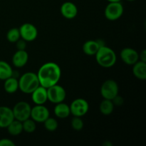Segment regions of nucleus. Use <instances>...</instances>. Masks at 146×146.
Instances as JSON below:
<instances>
[{"mask_svg": "<svg viewBox=\"0 0 146 146\" xmlns=\"http://www.w3.org/2000/svg\"><path fill=\"white\" fill-rule=\"evenodd\" d=\"M36 74L40 86L48 88L59 82L61 69L56 63L47 62L41 66Z\"/></svg>", "mask_w": 146, "mask_h": 146, "instance_id": "f257e3e1", "label": "nucleus"}, {"mask_svg": "<svg viewBox=\"0 0 146 146\" xmlns=\"http://www.w3.org/2000/svg\"><path fill=\"white\" fill-rule=\"evenodd\" d=\"M95 56L98 65L105 68L113 67L117 61V56L115 51L106 45L100 47Z\"/></svg>", "mask_w": 146, "mask_h": 146, "instance_id": "f03ea898", "label": "nucleus"}, {"mask_svg": "<svg viewBox=\"0 0 146 146\" xmlns=\"http://www.w3.org/2000/svg\"><path fill=\"white\" fill-rule=\"evenodd\" d=\"M19 78V89L24 94H31L40 86L38 76L36 73L29 71L24 73Z\"/></svg>", "mask_w": 146, "mask_h": 146, "instance_id": "7ed1b4c3", "label": "nucleus"}, {"mask_svg": "<svg viewBox=\"0 0 146 146\" xmlns=\"http://www.w3.org/2000/svg\"><path fill=\"white\" fill-rule=\"evenodd\" d=\"M123 5L121 1L108 2L104 10V16L109 21H116L123 14Z\"/></svg>", "mask_w": 146, "mask_h": 146, "instance_id": "20e7f679", "label": "nucleus"}, {"mask_svg": "<svg viewBox=\"0 0 146 146\" xmlns=\"http://www.w3.org/2000/svg\"><path fill=\"white\" fill-rule=\"evenodd\" d=\"M12 112L14 114V119L20 121H24L30 118L31 115V106L28 102L19 101L13 107Z\"/></svg>", "mask_w": 146, "mask_h": 146, "instance_id": "39448f33", "label": "nucleus"}, {"mask_svg": "<svg viewBox=\"0 0 146 146\" xmlns=\"http://www.w3.org/2000/svg\"><path fill=\"white\" fill-rule=\"evenodd\" d=\"M101 96L105 99L112 100L116 96L119 92V86L118 83L113 79H108L104 81L101 86Z\"/></svg>", "mask_w": 146, "mask_h": 146, "instance_id": "423d86ee", "label": "nucleus"}, {"mask_svg": "<svg viewBox=\"0 0 146 146\" xmlns=\"http://www.w3.org/2000/svg\"><path fill=\"white\" fill-rule=\"evenodd\" d=\"M47 96L48 101L52 104H56L65 101L66 91L64 87L57 84L47 88Z\"/></svg>", "mask_w": 146, "mask_h": 146, "instance_id": "0eeeda50", "label": "nucleus"}, {"mask_svg": "<svg viewBox=\"0 0 146 146\" xmlns=\"http://www.w3.org/2000/svg\"><path fill=\"white\" fill-rule=\"evenodd\" d=\"M71 114L73 116L83 117L88 112L89 104L84 98H78L74 99L69 106Z\"/></svg>", "mask_w": 146, "mask_h": 146, "instance_id": "6e6552de", "label": "nucleus"}, {"mask_svg": "<svg viewBox=\"0 0 146 146\" xmlns=\"http://www.w3.org/2000/svg\"><path fill=\"white\" fill-rule=\"evenodd\" d=\"M20 36L27 42H31L36 39L38 36V29L31 23H24L19 28Z\"/></svg>", "mask_w": 146, "mask_h": 146, "instance_id": "1a4fd4ad", "label": "nucleus"}, {"mask_svg": "<svg viewBox=\"0 0 146 146\" xmlns=\"http://www.w3.org/2000/svg\"><path fill=\"white\" fill-rule=\"evenodd\" d=\"M50 116V112L44 105H35L31 107L30 118L36 123H44Z\"/></svg>", "mask_w": 146, "mask_h": 146, "instance_id": "9d476101", "label": "nucleus"}, {"mask_svg": "<svg viewBox=\"0 0 146 146\" xmlns=\"http://www.w3.org/2000/svg\"><path fill=\"white\" fill-rule=\"evenodd\" d=\"M120 57L124 64L133 66L139 61V53L134 48L125 47L121 51Z\"/></svg>", "mask_w": 146, "mask_h": 146, "instance_id": "9b49d317", "label": "nucleus"}, {"mask_svg": "<svg viewBox=\"0 0 146 146\" xmlns=\"http://www.w3.org/2000/svg\"><path fill=\"white\" fill-rule=\"evenodd\" d=\"M60 11L64 18L73 19L78 15V7L71 1H66L61 4Z\"/></svg>", "mask_w": 146, "mask_h": 146, "instance_id": "f8f14e48", "label": "nucleus"}, {"mask_svg": "<svg viewBox=\"0 0 146 146\" xmlns=\"http://www.w3.org/2000/svg\"><path fill=\"white\" fill-rule=\"evenodd\" d=\"M31 99L35 105H44L48 101L47 88L39 86L31 93Z\"/></svg>", "mask_w": 146, "mask_h": 146, "instance_id": "ddd939ff", "label": "nucleus"}, {"mask_svg": "<svg viewBox=\"0 0 146 146\" xmlns=\"http://www.w3.org/2000/svg\"><path fill=\"white\" fill-rule=\"evenodd\" d=\"M29 54L26 50H17L13 55L11 61L15 68L24 67L28 63Z\"/></svg>", "mask_w": 146, "mask_h": 146, "instance_id": "4468645a", "label": "nucleus"}, {"mask_svg": "<svg viewBox=\"0 0 146 146\" xmlns=\"http://www.w3.org/2000/svg\"><path fill=\"white\" fill-rule=\"evenodd\" d=\"M14 119L11 108L8 106H0V128H6Z\"/></svg>", "mask_w": 146, "mask_h": 146, "instance_id": "2eb2a0df", "label": "nucleus"}, {"mask_svg": "<svg viewBox=\"0 0 146 146\" xmlns=\"http://www.w3.org/2000/svg\"><path fill=\"white\" fill-rule=\"evenodd\" d=\"M132 72L134 76L141 81L146 80V62L138 61L133 65Z\"/></svg>", "mask_w": 146, "mask_h": 146, "instance_id": "dca6fc26", "label": "nucleus"}, {"mask_svg": "<svg viewBox=\"0 0 146 146\" xmlns=\"http://www.w3.org/2000/svg\"><path fill=\"white\" fill-rule=\"evenodd\" d=\"M54 112L56 116L60 119H65L71 115L69 106L64 102L56 104L54 108Z\"/></svg>", "mask_w": 146, "mask_h": 146, "instance_id": "f3484780", "label": "nucleus"}, {"mask_svg": "<svg viewBox=\"0 0 146 146\" xmlns=\"http://www.w3.org/2000/svg\"><path fill=\"white\" fill-rule=\"evenodd\" d=\"M100 46L97 40H88L82 46L83 51L87 56H95Z\"/></svg>", "mask_w": 146, "mask_h": 146, "instance_id": "a211bd4d", "label": "nucleus"}, {"mask_svg": "<svg viewBox=\"0 0 146 146\" xmlns=\"http://www.w3.org/2000/svg\"><path fill=\"white\" fill-rule=\"evenodd\" d=\"M4 81V89L7 94H14L19 90L18 78L11 76Z\"/></svg>", "mask_w": 146, "mask_h": 146, "instance_id": "6ab92c4d", "label": "nucleus"}, {"mask_svg": "<svg viewBox=\"0 0 146 146\" xmlns=\"http://www.w3.org/2000/svg\"><path fill=\"white\" fill-rule=\"evenodd\" d=\"M6 128L9 133L12 136L19 135L23 132L22 122L17 119H14Z\"/></svg>", "mask_w": 146, "mask_h": 146, "instance_id": "aec40b11", "label": "nucleus"}, {"mask_svg": "<svg viewBox=\"0 0 146 146\" xmlns=\"http://www.w3.org/2000/svg\"><path fill=\"white\" fill-rule=\"evenodd\" d=\"M13 69L7 61L0 60V80L4 81L12 76Z\"/></svg>", "mask_w": 146, "mask_h": 146, "instance_id": "412c9836", "label": "nucleus"}, {"mask_svg": "<svg viewBox=\"0 0 146 146\" xmlns=\"http://www.w3.org/2000/svg\"><path fill=\"white\" fill-rule=\"evenodd\" d=\"M114 108H115V106L113 101L111 100L105 99V98H104L99 105L100 112L104 115H111L113 112Z\"/></svg>", "mask_w": 146, "mask_h": 146, "instance_id": "4be33fe9", "label": "nucleus"}, {"mask_svg": "<svg viewBox=\"0 0 146 146\" xmlns=\"http://www.w3.org/2000/svg\"><path fill=\"white\" fill-rule=\"evenodd\" d=\"M23 131L28 133H34L36 129V123L31 118L22 121Z\"/></svg>", "mask_w": 146, "mask_h": 146, "instance_id": "5701e85b", "label": "nucleus"}, {"mask_svg": "<svg viewBox=\"0 0 146 146\" xmlns=\"http://www.w3.org/2000/svg\"><path fill=\"white\" fill-rule=\"evenodd\" d=\"M43 123H44L45 129L47 131H49V132H54V131H56L58 126L57 120L50 116L48 118H46Z\"/></svg>", "mask_w": 146, "mask_h": 146, "instance_id": "b1692460", "label": "nucleus"}, {"mask_svg": "<svg viewBox=\"0 0 146 146\" xmlns=\"http://www.w3.org/2000/svg\"><path fill=\"white\" fill-rule=\"evenodd\" d=\"M20 38H21V36H20L19 28H11L7 31V39L9 42L15 44Z\"/></svg>", "mask_w": 146, "mask_h": 146, "instance_id": "393cba45", "label": "nucleus"}, {"mask_svg": "<svg viewBox=\"0 0 146 146\" xmlns=\"http://www.w3.org/2000/svg\"><path fill=\"white\" fill-rule=\"evenodd\" d=\"M71 125L74 131H80L84 128V123L82 120L81 117L74 116V118L71 119Z\"/></svg>", "mask_w": 146, "mask_h": 146, "instance_id": "a878e982", "label": "nucleus"}, {"mask_svg": "<svg viewBox=\"0 0 146 146\" xmlns=\"http://www.w3.org/2000/svg\"><path fill=\"white\" fill-rule=\"evenodd\" d=\"M15 44L17 50H26V48H27V42L21 38H20Z\"/></svg>", "mask_w": 146, "mask_h": 146, "instance_id": "bb28decb", "label": "nucleus"}, {"mask_svg": "<svg viewBox=\"0 0 146 146\" xmlns=\"http://www.w3.org/2000/svg\"><path fill=\"white\" fill-rule=\"evenodd\" d=\"M111 101H113V103L115 106H121L124 103V99L122 98V97L120 96L118 94L116 96L114 97Z\"/></svg>", "mask_w": 146, "mask_h": 146, "instance_id": "cd10ccee", "label": "nucleus"}, {"mask_svg": "<svg viewBox=\"0 0 146 146\" xmlns=\"http://www.w3.org/2000/svg\"><path fill=\"white\" fill-rule=\"evenodd\" d=\"M15 143L13 142L9 138L0 139V146H15Z\"/></svg>", "mask_w": 146, "mask_h": 146, "instance_id": "c85d7f7f", "label": "nucleus"}, {"mask_svg": "<svg viewBox=\"0 0 146 146\" xmlns=\"http://www.w3.org/2000/svg\"><path fill=\"white\" fill-rule=\"evenodd\" d=\"M139 61L146 62V51L145 49H143L139 54Z\"/></svg>", "mask_w": 146, "mask_h": 146, "instance_id": "c756f323", "label": "nucleus"}, {"mask_svg": "<svg viewBox=\"0 0 146 146\" xmlns=\"http://www.w3.org/2000/svg\"><path fill=\"white\" fill-rule=\"evenodd\" d=\"M108 2H115V1H121V0H106Z\"/></svg>", "mask_w": 146, "mask_h": 146, "instance_id": "7c9ffc66", "label": "nucleus"}, {"mask_svg": "<svg viewBox=\"0 0 146 146\" xmlns=\"http://www.w3.org/2000/svg\"><path fill=\"white\" fill-rule=\"evenodd\" d=\"M126 1H135V0H126Z\"/></svg>", "mask_w": 146, "mask_h": 146, "instance_id": "2f4dec72", "label": "nucleus"}]
</instances>
